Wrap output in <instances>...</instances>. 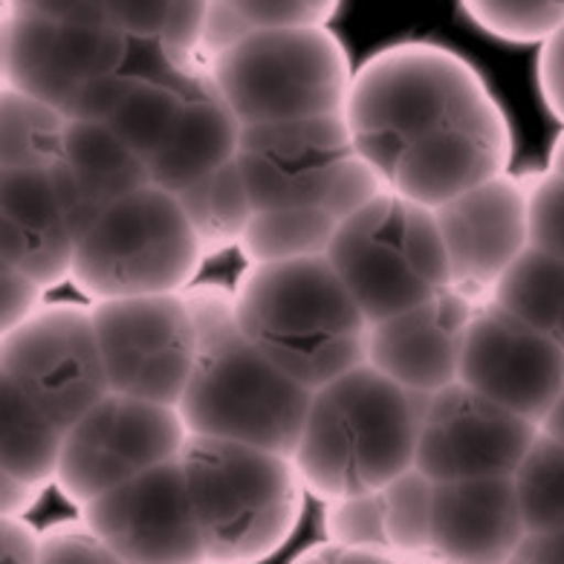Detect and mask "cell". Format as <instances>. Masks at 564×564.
<instances>
[{
    "label": "cell",
    "instance_id": "cell-1",
    "mask_svg": "<svg viewBox=\"0 0 564 564\" xmlns=\"http://www.w3.org/2000/svg\"><path fill=\"white\" fill-rule=\"evenodd\" d=\"M495 110L501 105L464 55L400 41L354 73L345 119L359 154L388 183L402 156L441 145Z\"/></svg>",
    "mask_w": 564,
    "mask_h": 564
},
{
    "label": "cell",
    "instance_id": "cell-2",
    "mask_svg": "<svg viewBox=\"0 0 564 564\" xmlns=\"http://www.w3.org/2000/svg\"><path fill=\"white\" fill-rule=\"evenodd\" d=\"M183 299L197 330V362L177 405L188 432L293 457L313 391L286 377L243 336L235 286L194 281Z\"/></svg>",
    "mask_w": 564,
    "mask_h": 564
},
{
    "label": "cell",
    "instance_id": "cell-3",
    "mask_svg": "<svg viewBox=\"0 0 564 564\" xmlns=\"http://www.w3.org/2000/svg\"><path fill=\"white\" fill-rule=\"evenodd\" d=\"M423 394H411L365 362L313 391L293 452L318 501L379 492L417 464Z\"/></svg>",
    "mask_w": 564,
    "mask_h": 564
},
{
    "label": "cell",
    "instance_id": "cell-4",
    "mask_svg": "<svg viewBox=\"0 0 564 564\" xmlns=\"http://www.w3.org/2000/svg\"><path fill=\"white\" fill-rule=\"evenodd\" d=\"M235 304L243 336L310 391L368 362L371 318L327 256L247 263Z\"/></svg>",
    "mask_w": 564,
    "mask_h": 564
},
{
    "label": "cell",
    "instance_id": "cell-5",
    "mask_svg": "<svg viewBox=\"0 0 564 564\" xmlns=\"http://www.w3.org/2000/svg\"><path fill=\"white\" fill-rule=\"evenodd\" d=\"M180 460L212 564H258L295 533L307 487L290 455L192 434Z\"/></svg>",
    "mask_w": 564,
    "mask_h": 564
},
{
    "label": "cell",
    "instance_id": "cell-6",
    "mask_svg": "<svg viewBox=\"0 0 564 564\" xmlns=\"http://www.w3.org/2000/svg\"><path fill=\"white\" fill-rule=\"evenodd\" d=\"M206 261L180 200L156 183L113 200L76 238L70 284L87 302L183 293Z\"/></svg>",
    "mask_w": 564,
    "mask_h": 564
},
{
    "label": "cell",
    "instance_id": "cell-7",
    "mask_svg": "<svg viewBox=\"0 0 564 564\" xmlns=\"http://www.w3.org/2000/svg\"><path fill=\"white\" fill-rule=\"evenodd\" d=\"M240 124L345 113L354 64L330 26L256 30L206 62Z\"/></svg>",
    "mask_w": 564,
    "mask_h": 564
},
{
    "label": "cell",
    "instance_id": "cell-8",
    "mask_svg": "<svg viewBox=\"0 0 564 564\" xmlns=\"http://www.w3.org/2000/svg\"><path fill=\"white\" fill-rule=\"evenodd\" d=\"M235 160L256 209H322L341 224L388 188L345 113L243 124Z\"/></svg>",
    "mask_w": 564,
    "mask_h": 564
},
{
    "label": "cell",
    "instance_id": "cell-9",
    "mask_svg": "<svg viewBox=\"0 0 564 564\" xmlns=\"http://www.w3.org/2000/svg\"><path fill=\"white\" fill-rule=\"evenodd\" d=\"M327 261L371 322L417 307L452 286L434 209L394 188L341 220Z\"/></svg>",
    "mask_w": 564,
    "mask_h": 564
},
{
    "label": "cell",
    "instance_id": "cell-10",
    "mask_svg": "<svg viewBox=\"0 0 564 564\" xmlns=\"http://www.w3.org/2000/svg\"><path fill=\"white\" fill-rule=\"evenodd\" d=\"M188 437L177 405L110 391L64 437L55 487L82 510L142 471L177 460Z\"/></svg>",
    "mask_w": 564,
    "mask_h": 564
},
{
    "label": "cell",
    "instance_id": "cell-11",
    "mask_svg": "<svg viewBox=\"0 0 564 564\" xmlns=\"http://www.w3.org/2000/svg\"><path fill=\"white\" fill-rule=\"evenodd\" d=\"M0 373L15 382L55 425L70 432L110 394L94 310L53 302L0 339Z\"/></svg>",
    "mask_w": 564,
    "mask_h": 564
},
{
    "label": "cell",
    "instance_id": "cell-12",
    "mask_svg": "<svg viewBox=\"0 0 564 564\" xmlns=\"http://www.w3.org/2000/svg\"><path fill=\"white\" fill-rule=\"evenodd\" d=\"M90 310L110 391L180 405L197 362V330L183 293L108 299Z\"/></svg>",
    "mask_w": 564,
    "mask_h": 564
},
{
    "label": "cell",
    "instance_id": "cell-13",
    "mask_svg": "<svg viewBox=\"0 0 564 564\" xmlns=\"http://www.w3.org/2000/svg\"><path fill=\"white\" fill-rule=\"evenodd\" d=\"M137 58V41L110 24H55L3 0V85L67 113L78 87L119 73Z\"/></svg>",
    "mask_w": 564,
    "mask_h": 564
},
{
    "label": "cell",
    "instance_id": "cell-14",
    "mask_svg": "<svg viewBox=\"0 0 564 564\" xmlns=\"http://www.w3.org/2000/svg\"><path fill=\"white\" fill-rule=\"evenodd\" d=\"M541 425L487 400L457 379L425 397L417 469L432 480L512 478Z\"/></svg>",
    "mask_w": 564,
    "mask_h": 564
},
{
    "label": "cell",
    "instance_id": "cell-15",
    "mask_svg": "<svg viewBox=\"0 0 564 564\" xmlns=\"http://www.w3.org/2000/svg\"><path fill=\"white\" fill-rule=\"evenodd\" d=\"M78 512L128 564H212L180 457L142 471Z\"/></svg>",
    "mask_w": 564,
    "mask_h": 564
},
{
    "label": "cell",
    "instance_id": "cell-16",
    "mask_svg": "<svg viewBox=\"0 0 564 564\" xmlns=\"http://www.w3.org/2000/svg\"><path fill=\"white\" fill-rule=\"evenodd\" d=\"M460 382L541 425L564 391V348L510 310L478 304L466 330Z\"/></svg>",
    "mask_w": 564,
    "mask_h": 564
},
{
    "label": "cell",
    "instance_id": "cell-17",
    "mask_svg": "<svg viewBox=\"0 0 564 564\" xmlns=\"http://www.w3.org/2000/svg\"><path fill=\"white\" fill-rule=\"evenodd\" d=\"M452 270V290L492 302L512 263L530 247V186L512 171L434 209Z\"/></svg>",
    "mask_w": 564,
    "mask_h": 564
},
{
    "label": "cell",
    "instance_id": "cell-18",
    "mask_svg": "<svg viewBox=\"0 0 564 564\" xmlns=\"http://www.w3.org/2000/svg\"><path fill=\"white\" fill-rule=\"evenodd\" d=\"M475 307L448 286L417 307L371 322L368 365L411 394L432 397L455 386Z\"/></svg>",
    "mask_w": 564,
    "mask_h": 564
},
{
    "label": "cell",
    "instance_id": "cell-19",
    "mask_svg": "<svg viewBox=\"0 0 564 564\" xmlns=\"http://www.w3.org/2000/svg\"><path fill=\"white\" fill-rule=\"evenodd\" d=\"M524 539L512 478L434 480L429 564H512Z\"/></svg>",
    "mask_w": 564,
    "mask_h": 564
},
{
    "label": "cell",
    "instance_id": "cell-20",
    "mask_svg": "<svg viewBox=\"0 0 564 564\" xmlns=\"http://www.w3.org/2000/svg\"><path fill=\"white\" fill-rule=\"evenodd\" d=\"M0 235L3 267L26 272L47 290L70 281L76 232L53 171L0 169Z\"/></svg>",
    "mask_w": 564,
    "mask_h": 564
},
{
    "label": "cell",
    "instance_id": "cell-21",
    "mask_svg": "<svg viewBox=\"0 0 564 564\" xmlns=\"http://www.w3.org/2000/svg\"><path fill=\"white\" fill-rule=\"evenodd\" d=\"M50 171L76 238L110 203L151 183L148 163L137 151L105 122L85 119H70L62 163Z\"/></svg>",
    "mask_w": 564,
    "mask_h": 564
},
{
    "label": "cell",
    "instance_id": "cell-22",
    "mask_svg": "<svg viewBox=\"0 0 564 564\" xmlns=\"http://www.w3.org/2000/svg\"><path fill=\"white\" fill-rule=\"evenodd\" d=\"M240 131L243 124L217 94L206 67L188 73L186 101L177 122L163 148L148 160L151 183L171 194L200 183L238 156Z\"/></svg>",
    "mask_w": 564,
    "mask_h": 564
},
{
    "label": "cell",
    "instance_id": "cell-23",
    "mask_svg": "<svg viewBox=\"0 0 564 564\" xmlns=\"http://www.w3.org/2000/svg\"><path fill=\"white\" fill-rule=\"evenodd\" d=\"M0 417H3V475L47 489L58 478L64 452L62 425L0 373Z\"/></svg>",
    "mask_w": 564,
    "mask_h": 564
},
{
    "label": "cell",
    "instance_id": "cell-24",
    "mask_svg": "<svg viewBox=\"0 0 564 564\" xmlns=\"http://www.w3.org/2000/svg\"><path fill=\"white\" fill-rule=\"evenodd\" d=\"M186 85L188 73L174 70L160 53L156 62L140 73L117 113L105 124L148 163L163 148L171 128L177 122L183 101H186Z\"/></svg>",
    "mask_w": 564,
    "mask_h": 564
},
{
    "label": "cell",
    "instance_id": "cell-25",
    "mask_svg": "<svg viewBox=\"0 0 564 564\" xmlns=\"http://www.w3.org/2000/svg\"><path fill=\"white\" fill-rule=\"evenodd\" d=\"M70 117L50 101L3 85L0 169H55L64 156Z\"/></svg>",
    "mask_w": 564,
    "mask_h": 564
},
{
    "label": "cell",
    "instance_id": "cell-26",
    "mask_svg": "<svg viewBox=\"0 0 564 564\" xmlns=\"http://www.w3.org/2000/svg\"><path fill=\"white\" fill-rule=\"evenodd\" d=\"M174 197L192 220L203 252H206V261L226 252V249L240 247L249 220L258 212L247 192L238 160L226 163L224 169L203 177L200 183H194L183 192H174Z\"/></svg>",
    "mask_w": 564,
    "mask_h": 564
},
{
    "label": "cell",
    "instance_id": "cell-27",
    "mask_svg": "<svg viewBox=\"0 0 564 564\" xmlns=\"http://www.w3.org/2000/svg\"><path fill=\"white\" fill-rule=\"evenodd\" d=\"M492 302L535 330L553 336L564 348V261L527 247L495 286Z\"/></svg>",
    "mask_w": 564,
    "mask_h": 564
},
{
    "label": "cell",
    "instance_id": "cell-28",
    "mask_svg": "<svg viewBox=\"0 0 564 564\" xmlns=\"http://www.w3.org/2000/svg\"><path fill=\"white\" fill-rule=\"evenodd\" d=\"M339 220L322 209H258L238 249L247 263L318 258L327 256Z\"/></svg>",
    "mask_w": 564,
    "mask_h": 564
},
{
    "label": "cell",
    "instance_id": "cell-29",
    "mask_svg": "<svg viewBox=\"0 0 564 564\" xmlns=\"http://www.w3.org/2000/svg\"><path fill=\"white\" fill-rule=\"evenodd\" d=\"M527 535L564 530V443L541 432L512 475Z\"/></svg>",
    "mask_w": 564,
    "mask_h": 564
},
{
    "label": "cell",
    "instance_id": "cell-30",
    "mask_svg": "<svg viewBox=\"0 0 564 564\" xmlns=\"http://www.w3.org/2000/svg\"><path fill=\"white\" fill-rule=\"evenodd\" d=\"M434 480L414 466L382 489L388 550L405 564H429V507Z\"/></svg>",
    "mask_w": 564,
    "mask_h": 564
},
{
    "label": "cell",
    "instance_id": "cell-31",
    "mask_svg": "<svg viewBox=\"0 0 564 564\" xmlns=\"http://www.w3.org/2000/svg\"><path fill=\"white\" fill-rule=\"evenodd\" d=\"M480 32L503 44H544L564 24V0H457Z\"/></svg>",
    "mask_w": 564,
    "mask_h": 564
},
{
    "label": "cell",
    "instance_id": "cell-32",
    "mask_svg": "<svg viewBox=\"0 0 564 564\" xmlns=\"http://www.w3.org/2000/svg\"><path fill=\"white\" fill-rule=\"evenodd\" d=\"M322 533H325V541L345 544V547L388 550L386 498H382V489L379 492L348 495V498L325 501Z\"/></svg>",
    "mask_w": 564,
    "mask_h": 564
},
{
    "label": "cell",
    "instance_id": "cell-33",
    "mask_svg": "<svg viewBox=\"0 0 564 564\" xmlns=\"http://www.w3.org/2000/svg\"><path fill=\"white\" fill-rule=\"evenodd\" d=\"M41 564H128L85 518H64L41 530Z\"/></svg>",
    "mask_w": 564,
    "mask_h": 564
},
{
    "label": "cell",
    "instance_id": "cell-34",
    "mask_svg": "<svg viewBox=\"0 0 564 564\" xmlns=\"http://www.w3.org/2000/svg\"><path fill=\"white\" fill-rule=\"evenodd\" d=\"M530 186V247L564 261V177L539 171L527 177Z\"/></svg>",
    "mask_w": 564,
    "mask_h": 564
},
{
    "label": "cell",
    "instance_id": "cell-35",
    "mask_svg": "<svg viewBox=\"0 0 564 564\" xmlns=\"http://www.w3.org/2000/svg\"><path fill=\"white\" fill-rule=\"evenodd\" d=\"M110 26L137 44H160L171 18V0H105Z\"/></svg>",
    "mask_w": 564,
    "mask_h": 564
},
{
    "label": "cell",
    "instance_id": "cell-36",
    "mask_svg": "<svg viewBox=\"0 0 564 564\" xmlns=\"http://www.w3.org/2000/svg\"><path fill=\"white\" fill-rule=\"evenodd\" d=\"M3 284H0V299H3V310H0V330L9 333L21 327L26 318H32L44 307V293L47 286L35 281L32 275L12 267H3Z\"/></svg>",
    "mask_w": 564,
    "mask_h": 564
},
{
    "label": "cell",
    "instance_id": "cell-37",
    "mask_svg": "<svg viewBox=\"0 0 564 564\" xmlns=\"http://www.w3.org/2000/svg\"><path fill=\"white\" fill-rule=\"evenodd\" d=\"M535 82L547 113L564 124V24L544 44H539Z\"/></svg>",
    "mask_w": 564,
    "mask_h": 564
},
{
    "label": "cell",
    "instance_id": "cell-38",
    "mask_svg": "<svg viewBox=\"0 0 564 564\" xmlns=\"http://www.w3.org/2000/svg\"><path fill=\"white\" fill-rule=\"evenodd\" d=\"M249 30H290L316 24L307 0H229Z\"/></svg>",
    "mask_w": 564,
    "mask_h": 564
},
{
    "label": "cell",
    "instance_id": "cell-39",
    "mask_svg": "<svg viewBox=\"0 0 564 564\" xmlns=\"http://www.w3.org/2000/svg\"><path fill=\"white\" fill-rule=\"evenodd\" d=\"M249 24L240 18L238 9L229 0H212L209 18H206V30H203V62L215 58L217 53H224L226 47L238 44L240 39L249 35Z\"/></svg>",
    "mask_w": 564,
    "mask_h": 564
},
{
    "label": "cell",
    "instance_id": "cell-40",
    "mask_svg": "<svg viewBox=\"0 0 564 564\" xmlns=\"http://www.w3.org/2000/svg\"><path fill=\"white\" fill-rule=\"evenodd\" d=\"M7 3L55 24H110L105 0H7Z\"/></svg>",
    "mask_w": 564,
    "mask_h": 564
},
{
    "label": "cell",
    "instance_id": "cell-41",
    "mask_svg": "<svg viewBox=\"0 0 564 564\" xmlns=\"http://www.w3.org/2000/svg\"><path fill=\"white\" fill-rule=\"evenodd\" d=\"M290 564H405V562L397 558L391 550L345 547V544L322 541V544H313V547H307L304 553H299Z\"/></svg>",
    "mask_w": 564,
    "mask_h": 564
},
{
    "label": "cell",
    "instance_id": "cell-42",
    "mask_svg": "<svg viewBox=\"0 0 564 564\" xmlns=\"http://www.w3.org/2000/svg\"><path fill=\"white\" fill-rule=\"evenodd\" d=\"M0 547L3 564H41V533L24 516H3Z\"/></svg>",
    "mask_w": 564,
    "mask_h": 564
},
{
    "label": "cell",
    "instance_id": "cell-43",
    "mask_svg": "<svg viewBox=\"0 0 564 564\" xmlns=\"http://www.w3.org/2000/svg\"><path fill=\"white\" fill-rule=\"evenodd\" d=\"M512 564H564V530L530 533L521 541Z\"/></svg>",
    "mask_w": 564,
    "mask_h": 564
},
{
    "label": "cell",
    "instance_id": "cell-44",
    "mask_svg": "<svg viewBox=\"0 0 564 564\" xmlns=\"http://www.w3.org/2000/svg\"><path fill=\"white\" fill-rule=\"evenodd\" d=\"M0 484H3V487H0V512H3V516H26V512L39 507V501L44 498V492H47V489L32 487V484L9 478V475H3Z\"/></svg>",
    "mask_w": 564,
    "mask_h": 564
},
{
    "label": "cell",
    "instance_id": "cell-45",
    "mask_svg": "<svg viewBox=\"0 0 564 564\" xmlns=\"http://www.w3.org/2000/svg\"><path fill=\"white\" fill-rule=\"evenodd\" d=\"M541 432H547L550 437H556L558 443H564V391L556 400V405L550 409V414L541 423Z\"/></svg>",
    "mask_w": 564,
    "mask_h": 564
},
{
    "label": "cell",
    "instance_id": "cell-46",
    "mask_svg": "<svg viewBox=\"0 0 564 564\" xmlns=\"http://www.w3.org/2000/svg\"><path fill=\"white\" fill-rule=\"evenodd\" d=\"M310 12H313V18H316V24H330L333 18L339 15V7L341 0H307Z\"/></svg>",
    "mask_w": 564,
    "mask_h": 564
},
{
    "label": "cell",
    "instance_id": "cell-47",
    "mask_svg": "<svg viewBox=\"0 0 564 564\" xmlns=\"http://www.w3.org/2000/svg\"><path fill=\"white\" fill-rule=\"evenodd\" d=\"M547 171H553V174L564 177V124H562V131H558L556 140H553V145H550Z\"/></svg>",
    "mask_w": 564,
    "mask_h": 564
}]
</instances>
